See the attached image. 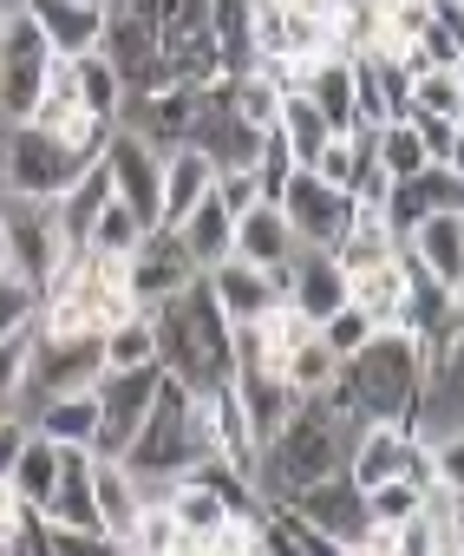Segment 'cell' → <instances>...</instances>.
Returning <instances> with one entry per match:
<instances>
[{
	"label": "cell",
	"instance_id": "obj_1",
	"mask_svg": "<svg viewBox=\"0 0 464 556\" xmlns=\"http://www.w3.org/2000/svg\"><path fill=\"white\" fill-rule=\"evenodd\" d=\"M360 432V413H347L334 393L321 400H295V413L282 419V432L262 445V471H256V497L262 504H288L295 491L334 478L347 465V439Z\"/></svg>",
	"mask_w": 464,
	"mask_h": 556
},
{
	"label": "cell",
	"instance_id": "obj_2",
	"mask_svg": "<svg viewBox=\"0 0 464 556\" xmlns=\"http://www.w3.org/2000/svg\"><path fill=\"white\" fill-rule=\"evenodd\" d=\"M151 328H157V367L183 393H216L222 380H236V334H229L222 308L209 302L203 275L177 302L151 308Z\"/></svg>",
	"mask_w": 464,
	"mask_h": 556
},
{
	"label": "cell",
	"instance_id": "obj_3",
	"mask_svg": "<svg viewBox=\"0 0 464 556\" xmlns=\"http://www.w3.org/2000/svg\"><path fill=\"white\" fill-rule=\"evenodd\" d=\"M418 374H425V341L412 328H379L360 354L340 361L334 400L360 419H405L418 406Z\"/></svg>",
	"mask_w": 464,
	"mask_h": 556
},
{
	"label": "cell",
	"instance_id": "obj_4",
	"mask_svg": "<svg viewBox=\"0 0 464 556\" xmlns=\"http://www.w3.org/2000/svg\"><path fill=\"white\" fill-rule=\"evenodd\" d=\"M92 157H79L73 144L34 131V125H8V151H0V190L14 197H40V203H60L79 177H86Z\"/></svg>",
	"mask_w": 464,
	"mask_h": 556
},
{
	"label": "cell",
	"instance_id": "obj_5",
	"mask_svg": "<svg viewBox=\"0 0 464 556\" xmlns=\"http://www.w3.org/2000/svg\"><path fill=\"white\" fill-rule=\"evenodd\" d=\"M47 66H53L47 34L14 8V21L0 27V118H8V125H27L34 118L40 86H47Z\"/></svg>",
	"mask_w": 464,
	"mask_h": 556
},
{
	"label": "cell",
	"instance_id": "obj_6",
	"mask_svg": "<svg viewBox=\"0 0 464 556\" xmlns=\"http://www.w3.org/2000/svg\"><path fill=\"white\" fill-rule=\"evenodd\" d=\"M99 380H105V334H60V341H40L34 334L27 413L40 400H60V393H92Z\"/></svg>",
	"mask_w": 464,
	"mask_h": 556
},
{
	"label": "cell",
	"instance_id": "obj_7",
	"mask_svg": "<svg viewBox=\"0 0 464 556\" xmlns=\"http://www.w3.org/2000/svg\"><path fill=\"white\" fill-rule=\"evenodd\" d=\"M275 203H282V216H288V229H295L301 249H334V242L347 236L353 210H360L353 190H334V184H321L314 170H288V184H282Z\"/></svg>",
	"mask_w": 464,
	"mask_h": 556
},
{
	"label": "cell",
	"instance_id": "obj_8",
	"mask_svg": "<svg viewBox=\"0 0 464 556\" xmlns=\"http://www.w3.org/2000/svg\"><path fill=\"white\" fill-rule=\"evenodd\" d=\"M0 216H8V268L27 275V282H47V275L66 262V236H60L53 203L0 190Z\"/></svg>",
	"mask_w": 464,
	"mask_h": 556
},
{
	"label": "cell",
	"instance_id": "obj_9",
	"mask_svg": "<svg viewBox=\"0 0 464 556\" xmlns=\"http://www.w3.org/2000/svg\"><path fill=\"white\" fill-rule=\"evenodd\" d=\"M196 262H190V249H183V236L177 229H151L138 249H131V262H125V282H131V302L151 315V308H164V302H177L190 282H196Z\"/></svg>",
	"mask_w": 464,
	"mask_h": 556
},
{
	"label": "cell",
	"instance_id": "obj_10",
	"mask_svg": "<svg viewBox=\"0 0 464 556\" xmlns=\"http://www.w3.org/2000/svg\"><path fill=\"white\" fill-rule=\"evenodd\" d=\"M203 289H209V302L222 308L229 328L269 321V315L288 302V295H282V275H275V268H256V262H243V255H229V262L203 268Z\"/></svg>",
	"mask_w": 464,
	"mask_h": 556
},
{
	"label": "cell",
	"instance_id": "obj_11",
	"mask_svg": "<svg viewBox=\"0 0 464 556\" xmlns=\"http://www.w3.org/2000/svg\"><path fill=\"white\" fill-rule=\"evenodd\" d=\"M105 170H112V190H118V203H131L144 223H157V197H164V151L151 144V138H138V131H125V125H112V138H105Z\"/></svg>",
	"mask_w": 464,
	"mask_h": 556
},
{
	"label": "cell",
	"instance_id": "obj_12",
	"mask_svg": "<svg viewBox=\"0 0 464 556\" xmlns=\"http://www.w3.org/2000/svg\"><path fill=\"white\" fill-rule=\"evenodd\" d=\"M157 387H164V367H131V374L99 380V458H118L131 445V432L144 426Z\"/></svg>",
	"mask_w": 464,
	"mask_h": 556
},
{
	"label": "cell",
	"instance_id": "obj_13",
	"mask_svg": "<svg viewBox=\"0 0 464 556\" xmlns=\"http://www.w3.org/2000/svg\"><path fill=\"white\" fill-rule=\"evenodd\" d=\"M288 510L295 517H308L314 530H327L334 543H360L366 530H373V510H366V491L347 478V471H334V478H321V484H308V491H295L288 497Z\"/></svg>",
	"mask_w": 464,
	"mask_h": 556
},
{
	"label": "cell",
	"instance_id": "obj_14",
	"mask_svg": "<svg viewBox=\"0 0 464 556\" xmlns=\"http://www.w3.org/2000/svg\"><path fill=\"white\" fill-rule=\"evenodd\" d=\"M282 295H288V308L308 315L314 328H321L327 315H340V308H347V268H340V255H334V249H295V262L282 268Z\"/></svg>",
	"mask_w": 464,
	"mask_h": 556
},
{
	"label": "cell",
	"instance_id": "obj_15",
	"mask_svg": "<svg viewBox=\"0 0 464 556\" xmlns=\"http://www.w3.org/2000/svg\"><path fill=\"white\" fill-rule=\"evenodd\" d=\"M14 8L47 34V47L60 60L99 53V40H105V8H99V0H14Z\"/></svg>",
	"mask_w": 464,
	"mask_h": 556
},
{
	"label": "cell",
	"instance_id": "obj_16",
	"mask_svg": "<svg viewBox=\"0 0 464 556\" xmlns=\"http://www.w3.org/2000/svg\"><path fill=\"white\" fill-rule=\"evenodd\" d=\"M464 203V184L444 170V164H431V170H418V177H405V184H392L386 197H379V216H386V229L405 242L425 216H438V210H457Z\"/></svg>",
	"mask_w": 464,
	"mask_h": 556
},
{
	"label": "cell",
	"instance_id": "obj_17",
	"mask_svg": "<svg viewBox=\"0 0 464 556\" xmlns=\"http://www.w3.org/2000/svg\"><path fill=\"white\" fill-rule=\"evenodd\" d=\"M405 445H412V426H405V419H360V432L347 439V465H340V471H347L360 491H373V484L399 478Z\"/></svg>",
	"mask_w": 464,
	"mask_h": 556
},
{
	"label": "cell",
	"instance_id": "obj_18",
	"mask_svg": "<svg viewBox=\"0 0 464 556\" xmlns=\"http://www.w3.org/2000/svg\"><path fill=\"white\" fill-rule=\"evenodd\" d=\"M399 249H405V262H412V268H425V275H431V282H438L444 295L464 282V216H457V210L425 216V223H418Z\"/></svg>",
	"mask_w": 464,
	"mask_h": 556
},
{
	"label": "cell",
	"instance_id": "obj_19",
	"mask_svg": "<svg viewBox=\"0 0 464 556\" xmlns=\"http://www.w3.org/2000/svg\"><path fill=\"white\" fill-rule=\"evenodd\" d=\"M347 302L360 315H373V328H405V315H412V268H405V255H386V262L347 275Z\"/></svg>",
	"mask_w": 464,
	"mask_h": 556
},
{
	"label": "cell",
	"instance_id": "obj_20",
	"mask_svg": "<svg viewBox=\"0 0 464 556\" xmlns=\"http://www.w3.org/2000/svg\"><path fill=\"white\" fill-rule=\"evenodd\" d=\"M295 229H288V216H282V203L275 197H262V203H249L243 216H236V255L243 262H256V268H288L295 262Z\"/></svg>",
	"mask_w": 464,
	"mask_h": 556
},
{
	"label": "cell",
	"instance_id": "obj_21",
	"mask_svg": "<svg viewBox=\"0 0 464 556\" xmlns=\"http://www.w3.org/2000/svg\"><path fill=\"white\" fill-rule=\"evenodd\" d=\"M209 190H216V164H209L196 144L164 151V197H157V223H164V229H177V223H183Z\"/></svg>",
	"mask_w": 464,
	"mask_h": 556
},
{
	"label": "cell",
	"instance_id": "obj_22",
	"mask_svg": "<svg viewBox=\"0 0 464 556\" xmlns=\"http://www.w3.org/2000/svg\"><path fill=\"white\" fill-rule=\"evenodd\" d=\"M34 432L66 445V452H99V387L92 393H60V400H40L34 413Z\"/></svg>",
	"mask_w": 464,
	"mask_h": 556
},
{
	"label": "cell",
	"instance_id": "obj_23",
	"mask_svg": "<svg viewBox=\"0 0 464 556\" xmlns=\"http://www.w3.org/2000/svg\"><path fill=\"white\" fill-rule=\"evenodd\" d=\"M177 236H183V249H190V262L196 268H216V262H229V255H236V210H229L216 190L177 223Z\"/></svg>",
	"mask_w": 464,
	"mask_h": 556
},
{
	"label": "cell",
	"instance_id": "obj_24",
	"mask_svg": "<svg viewBox=\"0 0 464 556\" xmlns=\"http://www.w3.org/2000/svg\"><path fill=\"white\" fill-rule=\"evenodd\" d=\"M112 197H118V190H112V170H105V157H92V164H86V177L53 203L66 249H86V236H92V223H99V210H105Z\"/></svg>",
	"mask_w": 464,
	"mask_h": 556
},
{
	"label": "cell",
	"instance_id": "obj_25",
	"mask_svg": "<svg viewBox=\"0 0 464 556\" xmlns=\"http://www.w3.org/2000/svg\"><path fill=\"white\" fill-rule=\"evenodd\" d=\"M92 504H99V523H105L112 536H125V530L138 523L144 491H138V478L125 471V458H99V452H92Z\"/></svg>",
	"mask_w": 464,
	"mask_h": 556
},
{
	"label": "cell",
	"instance_id": "obj_26",
	"mask_svg": "<svg viewBox=\"0 0 464 556\" xmlns=\"http://www.w3.org/2000/svg\"><path fill=\"white\" fill-rule=\"evenodd\" d=\"M275 131H282V144H288V157H295V170H308L314 157H321V144L334 138V125H327V112L308 99V92H288L282 99V118H275Z\"/></svg>",
	"mask_w": 464,
	"mask_h": 556
},
{
	"label": "cell",
	"instance_id": "obj_27",
	"mask_svg": "<svg viewBox=\"0 0 464 556\" xmlns=\"http://www.w3.org/2000/svg\"><path fill=\"white\" fill-rule=\"evenodd\" d=\"M282 86H275V73L269 66H243V73H229V112H236L243 125H256V131H275V118H282Z\"/></svg>",
	"mask_w": 464,
	"mask_h": 556
},
{
	"label": "cell",
	"instance_id": "obj_28",
	"mask_svg": "<svg viewBox=\"0 0 464 556\" xmlns=\"http://www.w3.org/2000/svg\"><path fill=\"white\" fill-rule=\"evenodd\" d=\"M151 21H157V40H164V60H177L190 40L216 34V0H144Z\"/></svg>",
	"mask_w": 464,
	"mask_h": 556
},
{
	"label": "cell",
	"instance_id": "obj_29",
	"mask_svg": "<svg viewBox=\"0 0 464 556\" xmlns=\"http://www.w3.org/2000/svg\"><path fill=\"white\" fill-rule=\"evenodd\" d=\"M366 164H373V131H360V125H353V131H334L308 170H314L321 184H334V190H353V184L366 177Z\"/></svg>",
	"mask_w": 464,
	"mask_h": 556
},
{
	"label": "cell",
	"instance_id": "obj_30",
	"mask_svg": "<svg viewBox=\"0 0 464 556\" xmlns=\"http://www.w3.org/2000/svg\"><path fill=\"white\" fill-rule=\"evenodd\" d=\"M288 387H295V400H321V393H334V380H340V354L321 341V328L301 341V348H288Z\"/></svg>",
	"mask_w": 464,
	"mask_h": 556
},
{
	"label": "cell",
	"instance_id": "obj_31",
	"mask_svg": "<svg viewBox=\"0 0 464 556\" xmlns=\"http://www.w3.org/2000/svg\"><path fill=\"white\" fill-rule=\"evenodd\" d=\"M73 92H79V105H86V112H99V118H112V125H118L125 79H118V66H112L105 53H79V60H73Z\"/></svg>",
	"mask_w": 464,
	"mask_h": 556
},
{
	"label": "cell",
	"instance_id": "obj_32",
	"mask_svg": "<svg viewBox=\"0 0 464 556\" xmlns=\"http://www.w3.org/2000/svg\"><path fill=\"white\" fill-rule=\"evenodd\" d=\"M373 164H379V177H386V184H405V177L431 170V157H425V144H418V131H412V118H399V125H379V131H373Z\"/></svg>",
	"mask_w": 464,
	"mask_h": 556
},
{
	"label": "cell",
	"instance_id": "obj_33",
	"mask_svg": "<svg viewBox=\"0 0 464 556\" xmlns=\"http://www.w3.org/2000/svg\"><path fill=\"white\" fill-rule=\"evenodd\" d=\"M151 229H157V223H144L131 203H118V197H112V203L99 210V223H92L86 249H92V255H118V262H131V249H138Z\"/></svg>",
	"mask_w": 464,
	"mask_h": 556
},
{
	"label": "cell",
	"instance_id": "obj_34",
	"mask_svg": "<svg viewBox=\"0 0 464 556\" xmlns=\"http://www.w3.org/2000/svg\"><path fill=\"white\" fill-rule=\"evenodd\" d=\"M131 367H157V328L144 308L131 321L105 328V374H131Z\"/></svg>",
	"mask_w": 464,
	"mask_h": 556
},
{
	"label": "cell",
	"instance_id": "obj_35",
	"mask_svg": "<svg viewBox=\"0 0 464 556\" xmlns=\"http://www.w3.org/2000/svg\"><path fill=\"white\" fill-rule=\"evenodd\" d=\"M53 484H60V445L34 432V439H27V452H21V465H14V491H21L34 510H47Z\"/></svg>",
	"mask_w": 464,
	"mask_h": 556
},
{
	"label": "cell",
	"instance_id": "obj_36",
	"mask_svg": "<svg viewBox=\"0 0 464 556\" xmlns=\"http://www.w3.org/2000/svg\"><path fill=\"white\" fill-rule=\"evenodd\" d=\"M125 549L131 556H190L183 549V523L170 517V504H144L138 523L125 530Z\"/></svg>",
	"mask_w": 464,
	"mask_h": 556
},
{
	"label": "cell",
	"instance_id": "obj_37",
	"mask_svg": "<svg viewBox=\"0 0 464 556\" xmlns=\"http://www.w3.org/2000/svg\"><path fill=\"white\" fill-rule=\"evenodd\" d=\"M412 112L464 118V73L457 66H418L412 73Z\"/></svg>",
	"mask_w": 464,
	"mask_h": 556
},
{
	"label": "cell",
	"instance_id": "obj_38",
	"mask_svg": "<svg viewBox=\"0 0 464 556\" xmlns=\"http://www.w3.org/2000/svg\"><path fill=\"white\" fill-rule=\"evenodd\" d=\"M27 374H34V328L0 341V419L27 413Z\"/></svg>",
	"mask_w": 464,
	"mask_h": 556
},
{
	"label": "cell",
	"instance_id": "obj_39",
	"mask_svg": "<svg viewBox=\"0 0 464 556\" xmlns=\"http://www.w3.org/2000/svg\"><path fill=\"white\" fill-rule=\"evenodd\" d=\"M34 315H40V282H27V275H14V268H0V341L27 334Z\"/></svg>",
	"mask_w": 464,
	"mask_h": 556
},
{
	"label": "cell",
	"instance_id": "obj_40",
	"mask_svg": "<svg viewBox=\"0 0 464 556\" xmlns=\"http://www.w3.org/2000/svg\"><path fill=\"white\" fill-rule=\"evenodd\" d=\"M418 504H425V491H418L412 478H386V484H373V491H366V510H373V523H405Z\"/></svg>",
	"mask_w": 464,
	"mask_h": 556
},
{
	"label": "cell",
	"instance_id": "obj_41",
	"mask_svg": "<svg viewBox=\"0 0 464 556\" xmlns=\"http://www.w3.org/2000/svg\"><path fill=\"white\" fill-rule=\"evenodd\" d=\"M373 334H379V328H373V315H360L353 302H347L340 315H327V321H321V341H327V348H334L340 361H347V354H360V348H366Z\"/></svg>",
	"mask_w": 464,
	"mask_h": 556
},
{
	"label": "cell",
	"instance_id": "obj_42",
	"mask_svg": "<svg viewBox=\"0 0 464 556\" xmlns=\"http://www.w3.org/2000/svg\"><path fill=\"white\" fill-rule=\"evenodd\" d=\"M53 556H131L112 530H53Z\"/></svg>",
	"mask_w": 464,
	"mask_h": 556
},
{
	"label": "cell",
	"instance_id": "obj_43",
	"mask_svg": "<svg viewBox=\"0 0 464 556\" xmlns=\"http://www.w3.org/2000/svg\"><path fill=\"white\" fill-rule=\"evenodd\" d=\"M457 125H464V118L412 112V131H418V144H425V157H431V164H444V157H451V138H457Z\"/></svg>",
	"mask_w": 464,
	"mask_h": 556
},
{
	"label": "cell",
	"instance_id": "obj_44",
	"mask_svg": "<svg viewBox=\"0 0 464 556\" xmlns=\"http://www.w3.org/2000/svg\"><path fill=\"white\" fill-rule=\"evenodd\" d=\"M431 465H438V484H444L451 497H464V432L431 439Z\"/></svg>",
	"mask_w": 464,
	"mask_h": 556
},
{
	"label": "cell",
	"instance_id": "obj_45",
	"mask_svg": "<svg viewBox=\"0 0 464 556\" xmlns=\"http://www.w3.org/2000/svg\"><path fill=\"white\" fill-rule=\"evenodd\" d=\"M216 197L243 216L249 203H262V184H256V170H216Z\"/></svg>",
	"mask_w": 464,
	"mask_h": 556
},
{
	"label": "cell",
	"instance_id": "obj_46",
	"mask_svg": "<svg viewBox=\"0 0 464 556\" xmlns=\"http://www.w3.org/2000/svg\"><path fill=\"white\" fill-rule=\"evenodd\" d=\"M275 510H282V523H288V530H295V543H301V549H308V556H347V543H334V536H327V530H314V523H308V517H295V510H288V504H275Z\"/></svg>",
	"mask_w": 464,
	"mask_h": 556
},
{
	"label": "cell",
	"instance_id": "obj_47",
	"mask_svg": "<svg viewBox=\"0 0 464 556\" xmlns=\"http://www.w3.org/2000/svg\"><path fill=\"white\" fill-rule=\"evenodd\" d=\"M431 21H438V27L464 47V0H431Z\"/></svg>",
	"mask_w": 464,
	"mask_h": 556
},
{
	"label": "cell",
	"instance_id": "obj_48",
	"mask_svg": "<svg viewBox=\"0 0 464 556\" xmlns=\"http://www.w3.org/2000/svg\"><path fill=\"white\" fill-rule=\"evenodd\" d=\"M21 510H34V504H27V497L14 491V478H0V536L14 530V517H21Z\"/></svg>",
	"mask_w": 464,
	"mask_h": 556
},
{
	"label": "cell",
	"instance_id": "obj_49",
	"mask_svg": "<svg viewBox=\"0 0 464 556\" xmlns=\"http://www.w3.org/2000/svg\"><path fill=\"white\" fill-rule=\"evenodd\" d=\"M444 543L464 556V497H451V517H444Z\"/></svg>",
	"mask_w": 464,
	"mask_h": 556
},
{
	"label": "cell",
	"instance_id": "obj_50",
	"mask_svg": "<svg viewBox=\"0 0 464 556\" xmlns=\"http://www.w3.org/2000/svg\"><path fill=\"white\" fill-rule=\"evenodd\" d=\"M444 170L464 184V125H457V138H451V157H444Z\"/></svg>",
	"mask_w": 464,
	"mask_h": 556
},
{
	"label": "cell",
	"instance_id": "obj_51",
	"mask_svg": "<svg viewBox=\"0 0 464 556\" xmlns=\"http://www.w3.org/2000/svg\"><path fill=\"white\" fill-rule=\"evenodd\" d=\"M0 268H8V216H0Z\"/></svg>",
	"mask_w": 464,
	"mask_h": 556
},
{
	"label": "cell",
	"instance_id": "obj_52",
	"mask_svg": "<svg viewBox=\"0 0 464 556\" xmlns=\"http://www.w3.org/2000/svg\"><path fill=\"white\" fill-rule=\"evenodd\" d=\"M14 21V0H0V27H8Z\"/></svg>",
	"mask_w": 464,
	"mask_h": 556
},
{
	"label": "cell",
	"instance_id": "obj_53",
	"mask_svg": "<svg viewBox=\"0 0 464 556\" xmlns=\"http://www.w3.org/2000/svg\"><path fill=\"white\" fill-rule=\"evenodd\" d=\"M451 302H457V315H464V282H457V289H451Z\"/></svg>",
	"mask_w": 464,
	"mask_h": 556
},
{
	"label": "cell",
	"instance_id": "obj_54",
	"mask_svg": "<svg viewBox=\"0 0 464 556\" xmlns=\"http://www.w3.org/2000/svg\"><path fill=\"white\" fill-rule=\"evenodd\" d=\"M0 556H14V549H8V536H0Z\"/></svg>",
	"mask_w": 464,
	"mask_h": 556
},
{
	"label": "cell",
	"instance_id": "obj_55",
	"mask_svg": "<svg viewBox=\"0 0 464 556\" xmlns=\"http://www.w3.org/2000/svg\"><path fill=\"white\" fill-rule=\"evenodd\" d=\"M438 556H457V549H438Z\"/></svg>",
	"mask_w": 464,
	"mask_h": 556
},
{
	"label": "cell",
	"instance_id": "obj_56",
	"mask_svg": "<svg viewBox=\"0 0 464 556\" xmlns=\"http://www.w3.org/2000/svg\"><path fill=\"white\" fill-rule=\"evenodd\" d=\"M457 73H464V53H457Z\"/></svg>",
	"mask_w": 464,
	"mask_h": 556
},
{
	"label": "cell",
	"instance_id": "obj_57",
	"mask_svg": "<svg viewBox=\"0 0 464 556\" xmlns=\"http://www.w3.org/2000/svg\"><path fill=\"white\" fill-rule=\"evenodd\" d=\"M99 8H112V0H99Z\"/></svg>",
	"mask_w": 464,
	"mask_h": 556
},
{
	"label": "cell",
	"instance_id": "obj_58",
	"mask_svg": "<svg viewBox=\"0 0 464 556\" xmlns=\"http://www.w3.org/2000/svg\"><path fill=\"white\" fill-rule=\"evenodd\" d=\"M457 216H464V203H457Z\"/></svg>",
	"mask_w": 464,
	"mask_h": 556
},
{
	"label": "cell",
	"instance_id": "obj_59",
	"mask_svg": "<svg viewBox=\"0 0 464 556\" xmlns=\"http://www.w3.org/2000/svg\"><path fill=\"white\" fill-rule=\"evenodd\" d=\"M340 8H347V0H340Z\"/></svg>",
	"mask_w": 464,
	"mask_h": 556
}]
</instances>
